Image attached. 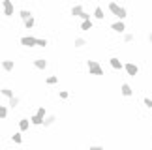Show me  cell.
I'll return each instance as SVG.
<instances>
[{"label":"cell","mask_w":152,"mask_h":150,"mask_svg":"<svg viewBox=\"0 0 152 150\" xmlns=\"http://www.w3.org/2000/svg\"><path fill=\"white\" fill-rule=\"evenodd\" d=\"M107 9H109V11H111V13H113L118 21H124L126 17H128V9H126L122 4L115 2V0H111V2L107 4Z\"/></svg>","instance_id":"obj_1"},{"label":"cell","mask_w":152,"mask_h":150,"mask_svg":"<svg viewBox=\"0 0 152 150\" xmlns=\"http://www.w3.org/2000/svg\"><path fill=\"white\" fill-rule=\"evenodd\" d=\"M2 13H4V17H11L15 13V6L11 0H2Z\"/></svg>","instance_id":"obj_3"},{"label":"cell","mask_w":152,"mask_h":150,"mask_svg":"<svg viewBox=\"0 0 152 150\" xmlns=\"http://www.w3.org/2000/svg\"><path fill=\"white\" fill-rule=\"evenodd\" d=\"M81 21H92V13H86V11H83V13L79 15Z\"/></svg>","instance_id":"obj_28"},{"label":"cell","mask_w":152,"mask_h":150,"mask_svg":"<svg viewBox=\"0 0 152 150\" xmlns=\"http://www.w3.org/2000/svg\"><path fill=\"white\" fill-rule=\"evenodd\" d=\"M19 43L23 45V47H36L38 45V38H34V36H23L21 39H19Z\"/></svg>","instance_id":"obj_5"},{"label":"cell","mask_w":152,"mask_h":150,"mask_svg":"<svg viewBox=\"0 0 152 150\" xmlns=\"http://www.w3.org/2000/svg\"><path fill=\"white\" fill-rule=\"evenodd\" d=\"M47 45H49V42L45 38H38V47H42V49H47Z\"/></svg>","instance_id":"obj_27"},{"label":"cell","mask_w":152,"mask_h":150,"mask_svg":"<svg viewBox=\"0 0 152 150\" xmlns=\"http://www.w3.org/2000/svg\"><path fill=\"white\" fill-rule=\"evenodd\" d=\"M92 19H96V21H103L105 19V11L102 6H96L94 11H92Z\"/></svg>","instance_id":"obj_10"},{"label":"cell","mask_w":152,"mask_h":150,"mask_svg":"<svg viewBox=\"0 0 152 150\" xmlns=\"http://www.w3.org/2000/svg\"><path fill=\"white\" fill-rule=\"evenodd\" d=\"M111 30L116 32V34H124L126 32V23L124 21H115V23H111Z\"/></svg>","instance_id":"obj_6"},{"label":"cell","mask_w":152,"mask_h":150,"mask_svg":"<svg viewBox=\"0 0 152 150\" xmlns=\"http://www.w3.org/2000/svg\"><path fill=\"white\" fill-rule=\"evenodd\" d=\"M19 103H21V98H19V96H13V98H10V103H8V107H11V109H17V107H19Z\"/></svg>","instance_id":"obj_16"},{"label":"cell","mask_w":152,"mask_h":150,"mask_svg":"<svg viewBox=\"0 0 152 150\" xmlns=\"http://www.w3.org/2000/svg\"><path fill=\"white\" fill-rule=\"evenodd\" d=\"M36 114H38V117H42V118H45V117H47V107L39 105V107L36 109Z\"/></svg>","instance_id":"obj_24"},{"label":"cell","mask_w":152,"mask_h":150,"mask_svg":"<svg viewBox=\"0 0 152 150\" xmlns=\"http://www.w3.org/2000/svg\"><path fill=\"white\" fill-rule=\"evenodd\" d=\"M143 103H145V107L152 109V98H143Z\"/></svg>","instance_id":"obj_30"},{"label":"cell","mask_w":152,"mask_h":150,"mask_svg":"<svg viewBox=\"0 0 152 150\" xmlns=\"http://www.w3.org/2000/svg\"><path fill=\"white\" fill-rule=\"evenodd\" d=\"M88 150H103V146H102V145H90Z\"/></svg>","instance_id":"obj_31"},{"label":"cell","mask_w":152,"mask_h":150,"mask_svg":"<svg viewBox=\"0 0 152 150\" xmlns=\"http://www.w3.org/2000/svg\"><path fill=\"white\" fill-rule=\"evenodd\" d=\"M11 143H15V145H21L23 143V133L21 131H15V133L11 135Z\"/></svg>","instance_id":"obj_21"},{"label":"cell","mask_w":152,"mask_h":150,"mask_svg":"<svg viewBox=\"0 0 152 150\" xmlns=\"http://www.w3.org/2000/svg\"><path fill=\"white\" fill-rule=\"evenodd\" d=\"M0 94H2L4 98H8V100H10V98H13V96H15V94H13V90H11L10 86H4V88L0 90Z\"/></svg>","instance_id":"obj_20"},{"label":"cell","mask_w":152,"mask_h":150,"mask_svg":"<svg viewBox=\"0 0 152 150\" xmlns=\"http://www.w3.org/2000/svg\"><path fill=\"white\" fill-rule=\"evenodd\" d=\"M58 98H60V100H68V98H69V92L68 90H60V92H58Z\"/></svg>","instance_id":"obj_29"},{"label":"cell","mask_w":152,"mask_h":150,"mask_svg":"<svg viewBox=\"0 0 152 150\" xmlns=\"http://www.w3.org/2000/svg\"><path fill=\"white\" fill-rule=\"evenodd\" d=\"M81 30H85V32L94 30V23L92 21H81Z\"/></svg>","instance_id":"obj_15"},{"label":"cell","mask_w":152,"mask_h":150,"mask_svg":"<svg viewBox=\"0 0 152 150\" xmlns=\"http://www.w3.org/2000/svg\"><path fill=\"white\" fill-rule=\"evenodd\" d=\"M86 70H88L90 75H96V77H100V75H103V68L98 60H86Z\"/></svg>","instance_id":"obj_2"},{"label":"cell","mask_w":152,"mask_h":150,"mask_svg":"<svg viewBox=\"0 0 152 150\" xmlns=\"http://www.w3.org/2000/svg\"><path fill=\"white\" fill-rule=\"evenodd\" d=\"M19 17L23 19V23H25L26 19H30V17H34V15H32V11H28V9H19Z\"/></svg>","instance_id":"obj_19"},{"label":"cell","mask_w":152,"mask_h":150,"mask_svg":"<svg viewBox=\"0 0 152 150\" xmlns=\"http://www.w3.org/2000/svg\"><path fill=\"white\" fill-rule=\"evenodd\" d=\"M56 83H58L56 75H47V77H45V84H56Z\"/></svg>","instance_id":"obj_25"},{"label":"cell","mask_w":152,"mask_h":150,"mask_svg":"<svg viewBox=\"0 0 152 150\" xmlns=\"http://www.w3.org/2000/svg\"><path fill=\"white\" fill-rule=\"evenodd\" d=\"M34 26H36V19H34V17H30V19L25 21V28H26V30H32Z\"/></svg>","instance_id":"obj_23"},{"label":"cell","mask_w":152,"mask_h":150,"mask_svg":"<svg viewBox=\"0 0 152 150\" xmlns=\"http://www.w3.org/2000/svg\"><path fill=\"white\" fill-rule=\"evenodd\" d=\"M2 70H4V71H8V73H10V71H13V70H15V62H13V60L4 58V60H2Z\"/></svg>","instance_id":"obj_12"},{"label":"cell","mask_w":152,"mask_h":150,"mask_svg":"<svg viewBox=\"0 0 152 150\" xmlns=\"http://www.w3.org/2000/svg\"><path fill=\"white\" fill-rule=\"evenodd\" d=\"M120 92H122V96H124V98H132L133 96V88L128 83H122L120 84Z\"/></svg>","instance_id":"obj_11"},{"label":"cell","mask_w":152,"mask_h":150,"mask_svg":"<svg viewBox=\"0 0 152 150\" xmlns=\"http://www.w3.org/2000/svg\"><path fill=\"white\" fill-rule=\"evenodd\" d=\"M133 39H135V36H133L132 32H124V34H122V42H124V43H133Z\"/></svg>","instance_id":"obj_18"},{"label":"cell","mask_w":152,"mask_h":150,"mask_svg":"<svg viewBox=\"0 0 152 150\" xmlns=\"http://www.w3.org/2000/svg\"><path fill=\"white\" fill-rule=\"evenodd\" d=\"M150 150H152V146H150Z\"/></svg>","instance_id":"obj_33"},{"label":"cell","mask_w":152,"mask_h":150,"mask_svg":"<svg viewBox=\"0 0 152 150\" xmlns=\"http://www.w3.org/2000/svg\"><path fill=\"white\" fill-rule=\"evenodd\" d=\"M8 118V105H0V120Z\"/></svg>","instance_id":"obj_26"},{"label":"cell","mask_w":152,"mask_h":150,"mask_svg":"<svg viewBox=\"0 0 152 150\" xmlns=\"http://www.w3.org/2000/svg\"><path fill=\"white\" fill-rule=\"evenodd\" d=\"M17 126H19L21 133H25V131L30 130V118H19V120H17Z\"/></svg>","instance_id":"obj_9"},{"label":"cell","mask_w":152,"mask_h":150,"mask_svg":"<svg viewBox=\"0 0 152 150\" xmlns=\"http://www.w3.org/2000/svg\"><path fill=\"white\" fill-rule=\"evenodd\" d=\"M83 11H85L83 4H75V6H72V11H69V15H72V17H79Z\"/></svg>","instance_id":"obj_13"},{"label":"cell","mask_w":152,"mask_h":150,"mask_svg":"<svg viewBox=\"0 0 152 150\" xmlns=\"http://www.w3.org/2000/svg\"><path fill=\"white\" fill-rule=\"evenodd\" d=\"M32 66L36 68V70H39V71H43V70H47V58H36V60H32Z\"/></svg>","instance_id":"obj_8"},{"label":"cell","mask_w":152,"mask_h":150,"mask_svg":"<svg viewBox=\"0 0 152 150\" xmlns=\"http://www.w3.org/2000/svg\"><path fill=\"white\" fill-rule=\"evenodd\" d=\"M109 66L113 68L115 71H122V70H124V64H122V60L118 58V56H111V58H109Z\"/></svg>","instance_id":"obj_7"},{"label":"cell","mask_w":152,"mask_h":150,"mask_svg":"<svg viewBox=\"0 0 152 150\" xmlns=\"http://www.w3.org/2000/svg\"><path fill=\"white\" fill-rule=\"evenodd\" d=\"M30 124H32V126H42V124H43V118H42V117H38V114L34 113L32 117H30Z\"/></svg>","instance_id":"obj_17"},{"label":"cell","mask_w":152,"mask_h":150,"mask_svg":"<svg viewBox=\"0 0 152 150\" xmlns=\"http://www.w3.org/2000/svg\"><path fill=\"white\" fill-rule=\"evenodd\" d=\"M56 122V114H47V117H45L43 118V128H49V126H53V124H55Z\"/></svg>","instance_id":"obj_14"},{"label":"cell","mask_w":152,"mask_h":150,"mask_svg":"<svg viewBox=\"0 0 152 150\" xmlns=\"http://www.w3.org/2000/svg\"><path fill=\"white\" fill-rule=\"evenodd\" d=\"M73 45H75V47H77V49H81V47H85V45H86V39L85 38H75V42H73Z\"/></svg>","instance_id":"obj_22"},{"label":"cell","mask_w":152,"mask_h":150,"mask_svg":"<svg viewBox=\"0 0 152 150\" xmlns=\"http://www.w3.org/2000/svg\"><path fill=\"white\" fill-rule=\"evenodd\" d=\"M124 71H126V75H130V77H137L139 75V66L133 64V62H124Z\"/></svg>","instance_id":"obj_4"},{"label":"cell","mask_w":152,"mask_h":150,"mask_svg":"<svg viewBox=\"0 0 152 150\" xmlns=\"http://www.w3.org/2000/svg\"><path fill=\"white\" fill-rule=\"evenodd\" d=\"M148 42H150V43H152V30H150V32H148Z\"/></svg>","instance_id":"obj_32"}]
</instances>
